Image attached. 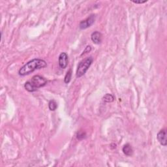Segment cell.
<instances>
[{"instance_id": "obj_3", "label": "cell", "mask_w": 167, "mask_h": 167, "mask_svg": "<svg viewBox=\"0 0 167 167\" xmlns=\"http://www.w3.org/2000/svg\"><path fill=\"white\" fill-rule=\"evenodd\" d=\"M93 61H94V59H93L91 56H90L80 62L79 65H78L76 73V76L77 78H80L86 74L92 64Z\"/></svg>"}, {"instance_id": "obj_2", "label": "cell", "mask_w": 167, "mask_h": 167, "mask_svg": "<svg viewBox=\"0 0 167 167\" xmlns=\"http://www.w3.org/2000/svg\"><path fill=\"white\" fill-rule=\"evenodd\" d=\"M47 84V80L40 75H35L32 79L24 84V88L29 92H34L38 89L44 87Z\"/></svg>"}, {"instance_id": "obj_6", "label": "cell", "mask_w": 167, "mask_h": 167, "mask_svg": "<svg viewBox=\"0 0 167 167\" xmlns=\"http://www.w3.org/2000/svg\"><path fill=\"white\" fill-rule=\"evenodd\" d=\"M157 138L158 142L163 146H166L167 144L166 140V129H162L159 131L157 135Z\"/></svg>"}, {"instance_id": "obj_1", "label": "cell", "mask_w": 167, "mask_h": 167, "mask_svg": "<svg viewBox=\"0 0 167 167\" xmlns=\"http://www.w3.org/2000/svg\"><path fill=\"white\" fill-rule=\"evenodd\" d=\"M46 66H47V63L45 60L36 58L23 65L19 70L18 74L20 76H26L29 75L36 70L45 68Z\"/></svg>"}, {"instance_id": "obj_5", "label": "cell", "mask_w": 167, "mask_h": 167, "mask_svg": "<svg viewBox=\"0 0 167 167\" xmlns=\"http://www.w3.org/2000/svg\"><path fill=\"white\" fill-rule=\"evenodd\" d=\"M69 61L68 55L65 52H62L60 54L59 58H58V63L61 69H65L67 67Z\"/></svg>"}, {"instance_id": "obj_11", "label": "cell", "mask_w": 167, "mask_h": 167, "mask_svg": "<svg viewBox=\"0 0 167 167\" xmlns=\"http://www.w3.org/2000/svg\"><path fill=\"white\" fill-rule=\"evenodd\" d=\"M71 76H72V70L69 69L67 71V73H66L65 79H64V82L65 83L68 84L70 82V81L71 80Z\"/></svg>"}, {"instance_id": "obj_7", "label": "cell", "mask_w": 167, "mask_h": 167, "mask_svg": "<svg viewBox=\"0 0 167 167\" xmlns=\"http://www.w3.org/2000/svg\"><path fill=\"white\" fill-rule=\"evenodd\" d=\"M91 39L95 45H99L102 42V34L99 32H94L91 35Z\"/></svg>"}, {"instance_id": "obj_10", "label": "cell", "mask_w": 167, "mask_h": 167, "mask_svg": "<svg viewBox=\"0 0 167 167\" xmlns=\"http://www.w3.org/2000/svg\"><path fill=\"white\" fill-rule=\"evenodd\" d=\"M48 108L51 111H54L57 108V104L54 100H50L48 103Z\"/></svg>"}, {"instance_id": "obj_14", "label": "cell", "mask_w": 167, "mask_h": 167, "mask_svg": "<svg viewBox=\"0 0 167 167\" xmlns=\"http://www.w3.org/2000/svg\"><path fill=\"white\" fill-rule=\"evenodd\" d=\"M147 2V0H145V1H132V2L137 3V4H142V3H144Z\"/></svg>"}, {"instance_id": "obj_9", "label": "cell", "mask_w": 167, "mask_h": 167, "mask_svg": "<svg viewBox=\"0 0 167 167\" xmlns=\"http://www.w3.org/2000/svg\"><path fill=\"white\" fill-rule=\"evenodd\" d=\"M103 101H104L105 103H112L114 101V97L112 94H107L103 97Z\"/></svg>"}, {"instance_id": "obj_4", "label": "cell", "mask_w": 167, "mask_h": 167, "mask_svg": "<svg viewBox=\"0 0 167 167\" xmlns=\"http://www.w3.org/2000/svg\"><path fill=\"white\" fill-rule=\"evenodd\" d=\"M96 18L95 14H91L90 17H88L85 20L81 21L79 24V28L80 29H86L90 28L93 24H94Z\"/></svg>"}, {"instance_id": "obj_12", "label": "cell", "mask_w": 167, "mask_h": 167, "mask_svg": "<svg viewBox=\"0 0 167 167\" xmlns=\"http://www.w3.org/2000/svg\"><path fill=\"white\" fill-rule=\"evenodd\" d=\"M86 133H84V132H79V133H78L76 137L79 140H82L86 138Z\"/></svg>"}, {"instance_id": "obj_8", "label": "cell", "mask_w": 167, "mask_h": 167, "mask_svg": "<svg viewBox=\"0 0 167 167\" xmlns=\"http://www.w3.org/2000/svg\"><path fill=\"white\" fill-rule=\"evenodd\" d=\"M122 151L123 153L127 155V156H132L133 154V149L129 144H126L124 145L122 148Z\"/></svg>"}, {"instance_id": "obj_13", "label": "cell", "mask_w": 167, "mask_h": 167, "mask_svg": "<svg viewBox=\"0 0 167 167\" xmlns=\"http://www.w3.org/2000/svg\"><path fill=\"white\" fill-rule=\"evenodd\" d=\"M91 46H88L87 47H86V48L85 49V50L83 52V54H82V55H83V54H85L86 53H88V52H90V51H91Z\"/></svg>"}]
</instances>
